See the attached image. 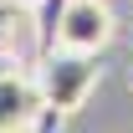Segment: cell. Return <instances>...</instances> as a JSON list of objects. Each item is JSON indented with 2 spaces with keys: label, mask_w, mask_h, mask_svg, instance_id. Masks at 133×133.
<instances>
[{
  "label": "cell",
  "mask_w": 133,
  "mask_h": 133,
  "mask_svg": "<svg viewBox=\"0 0 133 133\" xmlns=\"http://www.w3.org/2000/svg\"><path fill=\"white\" fill-rule=\"evenodd\" d=\"M16 5H5V0H0V62H10V56H16Z\"/></svg>",
  "instance_id": "obj_4"
},
{
  "label": "cell",
  "mask_w": 133,
  "mask_h": 133,
  "mask_svg": "<svg viewBox=\"0 0 133 133\" xmlns=\"http://www.w3.org/2000/svg\"><path fill=\"white\" fill-rule=\"evenodd\" d=\"M36 92H41V108H46V118H72L77 108H82L87 97H92V87L102 82V66L92 51H66V46H51L36 56Z\"/></svg>",
  "instance_id": "obj_1"
},
{
  "label": "cell",
  "mask_w": 133,
  "mask_h": 133,
  "mask_svg": "<svg viewBox=\"0 0 133 133\" xmlns=\"http://www.w3.org/2000/svg\"><path fill=\"white\" fill-rule=\"evenodd\" d=\"M113 36H118V16H113V5H108V0H66V5H62L56 46L102 56V51L113 46Z\"/></svg>",
  "instance_id": "obj_2"
},
{
  "label": "cell",
  "mask_w": 133,
  "mask_h": 133,
  "mask_svg": "<svg viewBox=\"0 0 133 133\" xmlns=\"http://www.w3.org/2000/svg\"><path fill=\"white\" fill-rule=\"evenodd\" d=\"M128 92H133V77H128Z\"/></svg>",
  "instance_id": "obj_6"
},
{
  "label": "cell",
  "mask_w": 133,
  "mask_h": 133,
  "mask_svg": "<svg viewBox=\"0 0 133 133\" xmlns=\"http://www.w3.org/2000/svg\"><path fill=\"white\" fill-rule=\"evenodd\" d=\"M5 5H16V10H36L41 0H5Z\"/></svg>",
  "instance_id": "obj_5"
},
{
  "label": "cell",
  "mask_w": 133,
  "mask_h": 133,
  "mask_svg": "<svg viewBox=\"0 0 133 133\" xmlns=\"http://www.w3.org/2000/svg\"><path fill=\"white\" fill-rule=\"evenodd\" d=\"M36 123H46L36 77L21 62H0V133H36Z\"/></svg>",
  "instance_id": "obj_3"
}]
</instances>
